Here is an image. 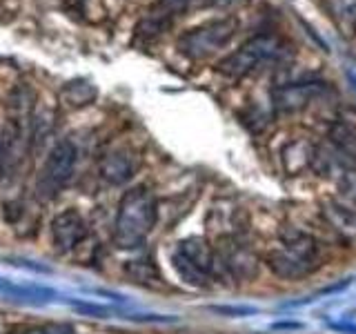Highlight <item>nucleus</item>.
Returning <instances> with one entry per match:
<instances>
[{"mask_svg":"<svg viewBox=\"0 0 356 334\" xmlns=\"http://www.w3.org/2000/svg\"><path fill=\"white\" fill-rule=\"evenodd\" d=\"M285 54L287 42L281 36H276V33H259V36L243 42L234 54L225 56L216 65V72L225 78H232V81H243V78L263 70L265 65L281 63Z\"/></svg>","mask_w":356,"mask_h":334,"instance_id":"obj_3","label":"nucleus"},{"mask_svg":"<svg viewBox=\"0 0 356 334\" xmlns=\"http://www.w3.org/2000/svg\"><path fill=\"white\" fill-rule=\"evenodd\" d=\"M330 92V85L323 81H303V83H287L272 89V105L278 111H300L316 103L321 96Z\"/></svg>","mask_w":356,"mask_h":334,"instance_id":"obj_6","label":"nucleus"},{"mask_svg":"<svg viewBox=\"0 0 356 334\" xmlns=\"http://www.w3.org/2000/svg\"><path fill=\"white\" fill-rule=\"evenodd\" d=\"M0 161H3V150H0Z\"/></svg>","mask_w":356,"mask_h":334,"instance_id":"obj_23","label":"nucleus"},{"mask_svg":"<svg viewBox=\"0 0 356 334\" xmlns=\"http://www.w3.org/2000/svg\"><path fill=\"white\" fill-rule=\"evenodd\" d=\"M278 239H281V248L267 254V265L278 278L296 281V278H305L316 270L321 263V252L312 234L298 228H283Z\"/></svg>","mask_w":356,"mask_h":334,"instance_id":"obj_2","label":"nucleus"},{"mask_svg":"<svg viewBox=\"0 0 356 334\" xmlns=\"http://www.w3.org/2000/svg\"><path fill=\"white\" fill-rule=\"evenodd\" d=\"M341 189L345 196L356 203V170H348L341 174Z\"/></svg>","mask_w":356,"mask_h":334,"instance_id":"obj_16","label":"nucleus"},{"mask_svg":"<svg viewBox=\"0 0 356 334\" xmlns=\"http://www.w3.org/2000/svg\"><path fill=\"white\" fill-rule=\"evenodd\" d=\"M238 31V20L234 16L207 20L203 25L187 29L181 38H178V51L189 61H203L207 56L216 54L218 49L227 47L232 38Z\"/></svg>","mask_w":356,"mask_h":334,"instance_id":"obj_4","label":"nucleus"},{"mask_svg":"<svg viewBox=\"0 0 356 334\" xmlns=\"http://www.w3.org/2000/svg\"><path fill=\"white\" fill-rule=\"evenodd\" d=\"M332 330L343 332V334H356V323L352 321H339V323H330Z\"/></svg>","mask_w":356,"mask_h":334,"instance_id":"obj_18","label":"nucleus"},{"mask_svg":"<svg viewBox=\"0 0 356 334\" xmlns=\"http://www.w3.org/2000/svg\"><path fill=\"white\" fill-rule=\"evenodd\" d=\"M330 143L341 163L348 170H356V127L345 120L334 122L330 127Z\"/></svg>","mask_w":356,"mask_h":334,"instance_id":"obj_11","label":"nucleus"},{"mask_svg":"<svg viewBox=\"0 0 356 334\" xmlns=\"http://www.w3.org/2000/svg\"><path fill=\"white\" fill-rule=\"evenodd\" d=\"M161 3H163V7H165L167 11H170V14H174V11L187 7L189 0H161Z\"/></svg>","mask_w":356,"mask_h":334,"instance_id":"obj_19","label":"nucleus"},{"mask_svg":"<svg viewBox=\"0 0 356 334\" xmlns=\"http://www.w3.org/2000/svg\"><path fill=\"white\" fill-rule=\"evenodd\" d=\"M207 225L209 230L216 234V237H220V241L225 239H236L238 234L245 230V214L243 209L238 207H225V205H218L209 212V218H207Z\"/></svg>","mask_w":356,"mask_h":334,"instance_id":"obj_10","label":"nucleus"},{"mask_svg":"<svg viewBox=\"0 0 356 334\" xmlns=\"http://www.w3.org/2000/svg\"><path fill=\"white\" fill-rule=\"evenodd\" d=\"M316 148L312 143L307 141H292V143H287L285 145V150H283V167H285V172L287 174H300V172H305L307 167H314L316 163Z\"/></svg>","mask_w":356,"mask_h":334,"instance_id":"obj_12","label":"nucleus"},{"mask_svg":"<svg viewBox=\"0 0 356 334\" xmlns=\"http://www.w3.org/2000/svg\"><path fill=\"white\" fill-rule=\"evenodd\" d=\"M214 254H216V265L220 263L222 270H225L232 278H236V281H248V278H252L256 274V270H259V259H256V254L248 248V245H243L236 239L220 241L218 250Z\"/></svg>","mask_w":356,"mask_h":334,"instance_id":"obj_7","label":"nucleus"},{"mask_svg":"<svg viewBox=\"0 0 356 334\" xmlns=\"http://www.w3.org/2000/svg\"><path fill=\"white\" fill-rule=\"evenodd\" d=\"M96 87L89 83V81H83V78H78V81H72L67 83L63 89H60V98L65 100L70 107H85L89 103H94L96 100Z\"/></svg>","mask_w":356,"mask_h":334,"instance_id":"obj_15","label":"nucleus"},{"mask_svg":"<svg viewBox=\"0 0 356 334\" xmlns=\"http://www.w3.org/2000/svg\"><path fill=\"white\" fill-rule=\"evenodd\" d=\"M25 334H47L44 330H40V328H33V330H27Z\"/></svg>","mask_w":356,"mask_h":334,"instance_id":"obj_22","label":"nucleus"},{"mask_svg":"<svg viewBox=\"0 0 356 334\" xmlns=\"http://www.w3.org/2000/svg\"><path fill=\"white\" fill-rule=\"evenodd\" d=\"M156 218L159 203L149 187L138 185L120 198L116 221H114V243L120 250H134L149 237Z\"/></svg>","mask_w":356,"mask_h":334,"instance_id":"obj_1","label":"nucleus"},{"mask_svg":"<svg viewBox=\"0 0 356 334\" xmlns=\"http://www.w3.org/2000/svg\"><path fill=\"white\" fill-rule=\"evenodd\" d=\"M323 216L332 225L334 232H339L345 239H356V212L339 200H327L323 203Z\"/></svg>","mask_w":356,"mask_h":334,"instance_id":"obj_13","label":"nucleus"},{"mask_svg":"<svg viewBox=\"0 0 356 334\" xmlns=\"http://www.w3.org/2000/svg\"><path fill=\"white\" fill-rule=\"evenodd\" d=\"M211 312L216 315H225V317H250L254 315V308H234V305H211Z\"/></svg>","mask_w":356,"mask_h":334,"instance_id":"obj_17","label":"nucleus"},{"mask_svg":"<svg viewBox=\"0 0 356 334\" xmlns=\"http://www.w3.org/2000/svg\"><path fill=\"white\" fill-rule=\"evenodd\" d=\"M100 178L109 185H122L138 172V156L127 148H116L107 152L98 163Z\"/></svg>","mask_w":356,"mask_h":334,"instance_id":"obj_9","label":"nucleus"},{"mask_svg":"<svg viewBox=\"0 0 356 334\" xmlns=\"http://www.w3.org/2000/svg\"><path fill=\"white\" fill-rule=\"evenodd\" d=\"M87 237V223L76 209H65L51 221V241L58 252H72Z\"/></svg>","mask_w":356,"mask_h":334,"instance_id":"obj_8","label":"nucleus"},{"mask_svg":"<svg viewBox=\"0 0 356 334\" xmlns=\"http://www.w3.org/2000/svg\"><path fill=\"white\" fill-rule=\"evenodd\" d=\"M348 81H350L352 89L356 92V72H354V70H350V72H348Z\"/></svg>","mask_w":356,"mask_h":334,"instance_id":"obj_21","label":"nucleus"},{"mask_svg":"<svg viewBox=\"0 0 356 334\" xmlns=\"http://www.w3.org/2000/svg\"><path fill=\"white\" fill-rule=\"evenodd\" d=\"M76 163H78V150L72 141H60L56 143L49 156L44 159L42 167H40V174H38V192L42 196H56L65 189V185L72 181L74 170H76Z\"/></svg>","mask_w":356,"mask_h":334,"instance_id":"obj_5","label":"nucleus"},{"mask_svg":"<svg viewBox=\"0 0 356 334\" xmlns=\"http://www.w3.org/2000/svg\"><path fill=\"white\" fill-rule=\"evenodd\" d=\"M236 3H241V0H211V5H214V7H220V9H227V7L236 5Z\"/></svg>","mask_w":356,"mask_h":334,"instance_id":"obj_20","label":"nucleus"},{"mask_svg":"<svg viewBox=\"0 0 356 334\" xmlns=\"http://www.w3.org/2000/svg\"><path fill=\"white\" fill-rule=\"evenodd\" d=\"M172 265H174L176 274L192 287H205L211 281V274L200 270L196 263H192L183 252H178V250H174V254H172Z\"/></svg>","mask_w":356,"mask_h":334,"instance_id":"obj_14","label":"nucleus"}]
</instances>
